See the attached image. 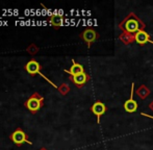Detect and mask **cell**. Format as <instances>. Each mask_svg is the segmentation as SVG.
<instances>
[{
	"label": "cell",
	"mask_w": 153,
	"mask_h": 150,
	"mask_svg": "<svg viewBox=\"0 0 153 150\" xmlns=\"http://www.w3.org/2000/svg\"><path fill=\"white\" fill-rule=\"evenodd\" d=\"M120 28L123 29L125 33H137L140 30H144L145 24L137 18V16H135L133 13H130L120 23Z\"/></svg>",
	"instance_id": "obj_1"
},
{
	"label": "cell",
	"mask_w": 153,
	"mask_h": 150,
	"mask_svg": "<svg viewBox=\"0 0 153 150\" xmlns=\"http://www.w3.org/2000/svg\"><path fill=\"white\" fill-rule=\"evenodd\" d=\"M24 106L31 114H36L44 106V97L40 93L36 92L24 102Z\"/></svg>",
	"instance_id": "obj_2"
},
{
	"label": "cell",
	"mask_w": 153,
	"mask_h": 150,
	"mask_svg": "<svg viewBox=\"0 0 153 150\" xmlns=\"http://www.w3.org/2000/svg\"><path fill=\"white\" fill-rule=\"evenodd\" d=\"M10 139L13 143H14L16 146L20 147L22 146L24 143H27L28 145H32V142L28 140V137L25 134V131L22 129V128L18 127L14 132L10 134Z\"/></svg>",
	"instance_id": "obj_3"
},
{
	"label": "cell",
	"mask_w": 153,
	"mask_h": 150,
	"mask_svg": "<svg viewBox=\"0 0 153 150\" xmlns=\"http://www.w3.org/2000/svg\"><path fill=\"white\" fill-rule=\"evenodd\" d=\"M25 70H26V72L28 74H30L31 76H36V74H40L41 76L43 77V78H45L47 81H48L49 83H51V85H53V87L56 88V85H54V83L52 82L51 80H49L48 78H47L45 75H43L42 73H41V70H42V66L40 65V63L39 62H36V59H31V61H29L28 63L25 65Z\"/></svg>",
	"instance_id": "obj_4"
},
{
	"label": "cell",
	"mask_w": 153,
	"mask_h": 150,
	"mask_svg": "<svg viewBox=\"0 0 153 150\" xmlns=\"http://www.w3.org/2000/svg\"><path fill=\"white\" fill-rule=\"evenodd\" d=\"M133 93H134V83L131 85V93L130 98L124 103V108L127 113H134L137 110V103L135 100H133Z\"/></svg>",
	"instance_id": "obj_5"
},
{
	"label": "cell",
	"mask_w": 153,
	"mask_h": 150,
	"mask_svg": "<svg viewBox=\"0 0 153 150\" xmlns=\"http://www.w3.org/2000/svg\"><path fill=\"white\" fill-rule=\"evenodd\" d=\"M81 39H82L83 41H85V43H87L88 47H91V44L92 43H94L95 41H96L97 39V33L95 30H93V29H85V31H83L82 33L80 35Z\"/></svg>",
	"instance_id": "obj_6"
},
{
	"label": "cell",
	"mask_w": 153,
	"mask_h": 150,
	"mask_svg": "<svg viewBox=\"0 0 153 150\" xmlns=\"http://www.w3.org/2000/svg\"><path fill=\"white\" fill-rule=\"evenodd\" d=\"M90 79L89 75H88L85 72L83 73H80V74H77V75H74V76H70V80H72L74 82V85L78 88H81L88 82V80Z\"/></svg>",
	"instance_id": "obj_7"
},
{
	"label": "cell",
	"mask_w": 153,
	"mask_h": 150,
	"mask_svg": "<svg viewBox=\"0 0 153 150\" xmlns=\"http://www.w3.org/2000/svg\"><path fill=\"white\" fill-rule=\"evenodd\" d=\"M91 111L93 112L94 115L97 116V118H98V123L100 122V117L103 115L105 112H106V106L104 105V104L102 103V102L100 101H96L94 104L92 105L91 108Z\"/></svg>",
	"instance_id": "obj_8"
},
{
	"label": "cell",
	"mask_w": 153,
	"mask_h": 150,
	"mask_svg": "<svg viewBox=\"0 0 153 150\" xmlns=\"http://www.w3.org/2000/svg\"><path fill=\"white\" fill-rule=\"evenodd\" d=\"M72 66H71L70 70H65V72L70 74V76H74V75L80 74L85 72V69H83V66L80 65V64H77L76 62L73 59L72 61Z\"/></svg>",
	"instance_id": "obj_9"
},
{
	"label": "cell",
	"mask_w": 153,
	"mask_h": 150,
	"mask_svg": "<svg viewBox=\"0 0 153 150\" xmlns=\"http://www.w3.org/2000/svg\"><path fill=\"white\" fill-rule=\"evenodd\" d=\"M134 40H135V42L139 43V44L144 45V44H146V43H148V41L150 40L149 33H147L145 30H140L134 35Z\"/></svg>",
	"instance_id": "obj_10"
},
{
	"label": "cell",
	"mask_w": 153,
	"mask_h": 150,
	"mask_svg": "<svg viewBox=\"0 0 153 150\" xmlns=\"http://www.w3.org/2000/svg\"><path fill=\"white\" fill-rule=\"evenodd\" d=\"M49 23H50L51 26L59 29L64 23V18L62 16H59V15H51L49 17Z\"/></svg>",
	"instance_id": "obj_11"
},
{
	"label": "cell",
	"mask_w": 153,
	"mask_h": 150,
	"mask_svg": "<svg viewBox=\"0 0 153 150\" xmlns=\"http://www.w3.org/2000/svg\"><path fill=\"white\" fill-rule=\"evenodd\" d=\"M137 95H139L140 97L144 99V98H146L148 95H149V90H148L147 88L145 87V85H142V87L140 88L139 90H137Z\"/></svg>",
	"instance_id": "obj_12"
},
{
	"label": "cell",
	"mask_w": 153,
	"mask_h": 150,
	"mask_svg": "<svg viewBox=\"0 0 153 150\" xmlns=\"http://www.w3.org/2000/svg\"><path fill=\"white\" fill-rule=\"evenodd\" d=\"M57 91H59L62 96H65L70 92V87H69L67 83H62L59 87H57Z\"/></svg>",
	"instance_id": "obj_13"
},
{
	"label": "cell",
	"mask_w": 153,
	"mask_h": 150,
	"mask_svg": "<svg viewBox=\"0 0 153 150\" xmlns=\"http://www.w3.org/2000/svg\"><path fill=\"white\" fill-rule=\"evenodd\" d=\"M39 50H40V48H39L38 46H36V44H30L28 47L26 48V51H27V53H29V54H31V55H34V54H36V53L39 52Z\"/></svg>",
	"instance_id": "obj_14"
},
{
	"label": "cell",
	"mask_w": 153,
	"mask_h": 150,
	"mask_svg": "<svg viewBox=\"0 0 153 150\" xmlns=\"http://www.w3.org/2000/svg\"><path fill=\"white\" fill-rule=\"evenodd\" d=\"M142 116H145V117H148V118H151V119H153V117H152V116H149V115H147V114H144V113H142Z\"/></svg>",
	"instance_id": "obj_15"
},
{
	"label": "cell",
	"mask_w": 153,
	"mask_h": 150,
	"mask_svg": "<svg viewBox=\"0 0 153 150\" xmlns=\"http://www.w3.org/2000/svg\"><path fill=\"white\" fill-rule=\"evenodd\" d=\"M149 108H151V110L153 111V102H152V103H150V105H149Z\"/></svg>",
	"instance_id": "obj_16"
},
{
	"label": "cell",
	"mask_w": 153,
	"mask_h": 150,
	"mask_svg": "<svg viewBox=\"0 0 153 150\" xmlns=\"http://www.w3.org/2000/svg\"><path fill=\"white\" fill-rule=\"evenodd\" d=\"M40 150H47V149H46V148H44V147H43V148H41Z\"/></svg>",
	"instance_id": "obj_17"
}]
</instances>
